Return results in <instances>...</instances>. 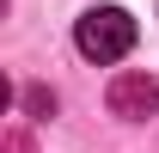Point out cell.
<instances>
[{"label":"cell","instance_id":"7a4b0ae2","mask_svg":"<svg viewBox=\"0 0 159 153\" xmlns=\"http://www.w3.org/2000/svg\"><path fill=\"white\" fill-rule=\"evenodd\" d=\"M153 110H159V80L153 74H116V80H110V116L147 123Z\"/></svg>","mask_w":159,"mask_h":153},{"label":"cell","instance_id":"3957f363","mask_svg":"<svg viewBox=\"0 0 159 153\" xmlns=\"http://www.w3.org/2000/svg\"><path fill=\"white\" fill-rule=\"evenodd\" d=\"M25 110H31V116H49V110H55V92H43V86L25 92Z\"/></svg>","mask_w":159,"mask_h":153},{"label":"cell","instance_id":"6da1fadb","mask_svg":"<svg viewBox=\"0 0 159 153\" xmlns=\"http://www.w3.org/2000/svg\"><path fill=\"white\" fill-rule=\"evenodd\" d=\"M74 43H80V55L86 61H122L129 49H135V19L122 12V6H92L86 19H80V31H74Z\"/></svg>","mask_w":159,"mask_h":153},{"label":"cell","instance_id":"277c9868","mask_svg":"<svg viewBox=\"0 0 159 153\" xmlns=\"http://www.w3.org/2000/svg\"><path fill=\"white\" fill-rule=\"evenodd\" d=\"M6 153H31V135H25V129H12V135H6Z\"/></svg>","mask_w":159,"mask_h":153}]
</instances>
